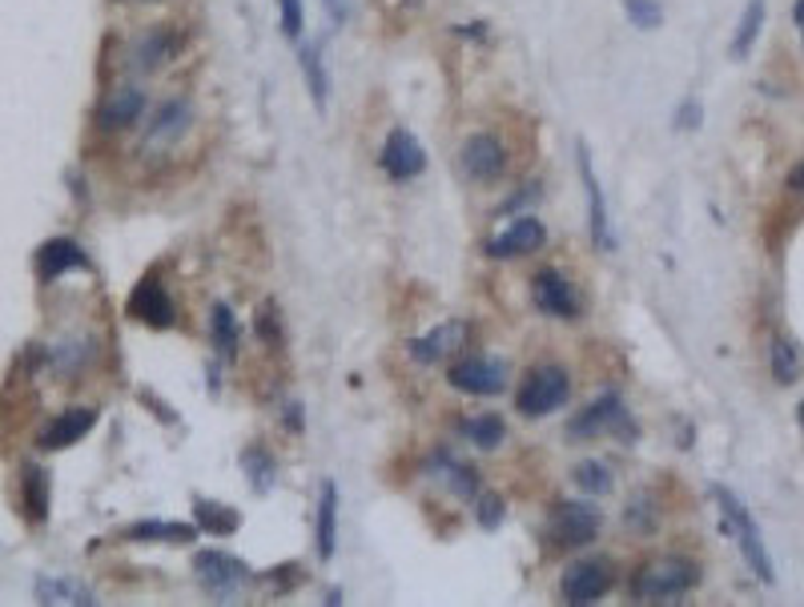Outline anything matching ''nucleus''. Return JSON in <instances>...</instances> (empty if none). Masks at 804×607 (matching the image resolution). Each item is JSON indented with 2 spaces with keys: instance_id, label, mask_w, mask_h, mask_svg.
<instances>
[{
  "instance_id": "27",
  "label": "nucleus",
  "mask_w": 804,
  "mask_h": 607,
  "mask_svg": "<svg viewBox=\"0 0 804 607\" xmlns=\"http://www.w3.org/2000/svg\"><path fill=\"white\" fill-rule=\"evenodd\" d=\"M760 29H764V0H748L745 16H740V29L733 36V57H748V48L757 45Z\"/></svg>"
},
{
  "instance_id": "16",
  "label": "nucleus",
  "mask_w": 804,
  "mask_h": 607,
  "mask_svg": "<svg viewBox=\"0 0 804 607\" xmlns=\"http://www.w3.org/2000/svg\"><path fill=\"white\" fill-rule=\"evenodd\" d=\"M543 242H548L543 222H539V218H519L507 234H499L487 245V254L491 257H524V254H531V250H539Z\"/></svg>"
},
{
  "instance_id": "7",
  "label": "nucleus",
  "mask_w": 804,
  "mask_h": 607,
  "mask_svg": "<svg viewBox=\"0 0 804 607\" xmlns=\"http://www.w3.org/2000/svg\"><path fill=\"white\" fill-rule=\"evenodd\" d=\"M599 523H604L599 507H592V503H563L560 511L551 515V536L563 548H583V543H592L599 536Z\"/></svg>"
},
{
  "instance_id": "35",
  "label": "nucleus",
  "mask_w": 804,
  "mask_h": 607,
  "mask_svg": "<svg viewBox=\"0 0 804 607\" xmlns=\"http://www.w3.org/2000/svg\"><path fill=\"white\" fill-rule=\"evenodd\" d=\"M278 12H282V33L290 36H302V0H278Z\"/></svg>"
},
{
  "instance_id": "39",
  "label": "nucleus",
  "mask_w": 804,
  "mask_h": 607,
  "mask_svg": "<svg viewBox=\"0 0 804 607\" xmlns=\"http://www.w3.org/2000/svg\"><path fill=\"white\" fill-rule=\"evenodd\" d=\"M789 189H796V194H804V162H801V165H793V169H789Z\"/></svg>"
},
{
  "instance_id": "32",
  "label": "nucleus",
  "mask_w": 804,
  "mask_h": 607,
  "mask_svg": "<svg viewBox=\"0 0 804 607\" xmlns=\"http://www.w3.org/2000/svg\"><path fill=\"white\" fill-rule=\"evenodd\" d=\"M624 12H628V21L636 29H656V24L664 21V9L656 0H624Z\"/></svg>"
},
{
  "instance_id": "14",
  "label": "nucleus",
  "mask_w": 804,
  "mask_h": 607,
  "mask_svg": "<svg viewBox=\"0 0 804 607\" xmlns=\"http://www.w3.org/2000/svg\"><path fill=\"white\" fill-rule=\"evenodd\" d=\"M93 422H97L93 407H73L48 422L45 431H41V439H36V446L41 451H65V446H73L77 439H85V434L93 431Z\"/></svg>"
},
{
  "instance_id": "12",
  "label": "nucleus",
  "mask_w": 804,
  "mask_h": 607,
  "mask_svg": "<svg viewBox=\"0 0 804 607\" xmlns=\"http://www.w3.org/2000/svg\"><path fill=\"white\" fill-rule=\"evenodd\" d=\"M619 419H624V398L604 395V398H595L592 407H583L580 415L568 422V434H572V443H587V439H595V434L619 427Z\"/></svg>"
},
{
  "instance_id": "11",
  "label": "nucleus",
  "mask_w": 804,
  "mask_h": 607,
  "mask_svg": "<svg viewBox=\"0 0 804 607\" xmlns=\"http://www.w3.org/2000/svg\"><path fill=\"white\" fill-rule=\"evenodd\" d=\"M383 169L395 177V181H410V177H419L422 169H427V153H422L419 137L407 133V129H395V133L386 137Z\"/></svg>"
},
{
  "instance_id": "18",
  "label": "nucleus",
  "mask_w": 804,
  "mask_h": 607,
  "mask_svg": "<svg viewBox=\"0 0 804 607\" xmlns=\"http://www.w3.org/2000/svg\"><path fill=\"white\" fill-rule=\"evenodd\" d=\"M466 327L463 322H447V327L431 330V334H422L419 342H410V354H415V363L431 366V363H443L447 354L459 351V342H463Z\"/></svg>"
},
{
  "instance_id": "41",
  "label": "nucleus",
  "mask_w": 804,
  "mask_h": 607,
  "mask_svg": "<svg viewBox=\"0 0 804 607\" xmlns=\"http://www.w3.org/2000/svg\"><path fill=\"white\" fill-rule=\"evenodd\" d=\"M801 427H804V402H801Z\"/></svg>"
},
{
  "instance_id": "2",
  "label": "nucleus",
  "mask_w": 804,
  "mask_h": 607,
  "mask_svg": "<svg viewBox=\"0 0 804 607\" xmlns=\"http://www.w3.org/2000/svg\"><path fill=\"white\" fill-rule=\"evenodd\" d=\"M700 580V567L692 560H656L643 563L636 580H631V596L640 604H660V599H676L692 592Z\"/></svg>"
},
{
  "instance_id": "26",
  "label": "nucleus",
  "mask_w": 804,
  "mask_h": 607,
  "mask_svg": "<svg viewBox=\"0 0 804 607\" xmlns=\"http://www.w3.org/2000/svg\"><path fill=\"white\" fill-rule=\"evenodd\" d=\"M463 434L478 446V451H495V446L507 439V427H503L499 415H475V419L463 422Z\"/></svg>"
},
{
  "instance_id": "28",
  "label": "nucleus",
  "mask_w": 804,
  "mask_h": 607,
  "mask_svg": "<svg viewBox=\"0 0 804 607\" xmlns=\"http://www.w3.org/2000/svg\"><path fill=\"white\" fill-rule=\"evenodd\" d=\"M242 467H245V475H250V483H254V490L274 487V475H278V467H274V459H269L262 446H245V451H242Z\"/></svg>"
},
{
  "instance_id": "23",
  "label": "nucleus",
  "mask_w": 804,
  "mask_h": 607,
  "mask_svg": "<svg viewBox=\"0 0 804 607\" xmlns=\"http://www.w3.org/2000/svg\"><path fill=\"white\" fill-rule=\"evenodd\" d=\"M129 543H194L198 539V523H162V519H145L125 531Z\"/></svg>"
},
{
  "instance_id": "10",
  "label": "nucleus",
  "mask_w": 804,
  "mask_h": 607,
  "mask_svg": "<svg viewBox=\"0 0 804 607\" xmlns=\"http://www.w3.org/2000/svg\"><path fill=\"white\" fill-rule=\"evenodd\" d=\"M451 386L455 390H463V395H475V398H491L499 395L503 383H507V371H503V363H495V358H466V363L451 366Z\"/></svg>"
},
{
  "instance_id": "25",
  "label": "nucleus",
  "mask_w": 804,
  "mask_h": 607,
  "mask_svg": "<svg viewBox=\"0 0 804 607\" xmlns=\"http://www.w3.org/2000/svg\"><path fill=\"white\" fill-rule=\"evenodd\" d=\"M21 487H24V503H29V519L41 523V519L48 515V483H45V475H41L36 463H24Z\"/></svg>"
},
{
  "instance_id": "19",
  "label": "nucleus",
  "mask_w": 804,
  "mask_h": 607,
  "mask_svg": "<svg viewBox=\"0 0 804 607\" xmlns=\"http://www.w3.org/2000/svg\"><path fill=\"white\" fill-rule=\"evenodd\" d=\"M298 65H302L306 89H310V97H315V106L327 109L330 73H327V57H322V41H306V45L298 48Z\"/></svg>"
},
{
  "instance_id": "1",
  "label": "nucleus",
  "mask_w": 804,
  "mask_h": 607,
  "mask_svg": "<svg viewBox=\"0 0 804 607\" xmlns=\"http://www.w3.org/2000/svg\"><path fill=\"white\" fill-rule=\"evenodd\" d=\"M716 495V507H720V519H724V531L736 539V548L745 551L748 567H752V575H760L764 584H777V572H772V560L769 551H764V539H760L757 523H752V515H748V507L740 499H736L728 487H716L712 490Z\"/></svg>"
},
{
  "instance_id": "30",
  "label": "nucleus",
  "mask_w": 804,
  "mask_h": 607,
  "mask_svg": "<svg viewBox=\"0 0 804 607\" xmlns=\"http://www.w3.org/2000/svg\"><path fill=\"white\" fill-rule=\"evenodd\" d=\"M169 57V36L165 33H150L145 41L137 45V53H133V69H157L162 60Z\"/></svg>"
},
{
  "instance_id": "24",
  "label": "nucleus",
  "mask_w": 804,
  "mask_h": 607,
  "mask_svg": "<svg viewBox=\"0 0 804 607\" xmlns=\"http://www.w3.org/2000/svg\"><path fill=\"white\" fill-rule=\"evenodd\" d=\"M36 599L41 604H97L93 592L73 580H57V575H41L36 580Z\"/></svg>"
},
{
  "instance_id": "34",
  "label": "nucleus",
  "mask_w": 804,
  "mask_h": 607,
  "mask_svg": "<svg viewBox=\"0 0 804 607\" xmlns=\"http://www.w3.org/2000/svg\"><path fill=\"white\" fill-rule=\"evenodd\" d=\"M257 334L269 342V346H282V322H278V306L266 302L257 310Z\"/></svg>"
},
{
  "instance_id": "36",
  "label": "nucleus",
  "mask_w": 804,
  "mask_h": 607,
  "mask_svg": "<svg viewBox=\"0 0 804 607\" xmlns=\"http://www.w3.org/2000/svg\"><path fill=\"white\" fill-rule=\"evenodd\" d=\"M478 523L487 527V531H495V527L503 523V499L483 495V499H478Z\"/></svg>"
},
{
  "instance_id": "29",
  "label": "nucleus",
  "mask_w": 804,
  "mask_h": 607,
  "mask_svg": "<svg viewBox=\"0 0 804 607\" xmlns=\"http://www.w3.org/2000/svg\"><path fill=\"white\" fill-rule=\"evenodd\" d=\"M210 327H213V342H218L222 358H233V354H238V322H233L230 306H225V302L213 306Z\"/></svg>"
},
{
  "instance_id": "37",
  "label": "nucleus",
  "mask_w": 804,
  "mask_h": 607,
  "mask_svg": "<svg viewBox=\"0 0 804 607\" xmlns=\"http://www.w3.org/2000/svg\"><path fill=\"white\" fill-rule=\"evenodd\" d=\"M700 125V106L696 101H684L676 113V129H696Z\"/></svg>"
},
{
  "instance_id": "21",
  "label": "nucleus",
  "mask_w": 804,
  "mask_h": 607,
  "mask_svg": "<svg viewBox=\"0 0 804 607\" xmlns=\"http://www.w3.org/2000/svg\"><path fill=\"white\" fill-rule=\"evenodd\" d=\"M141 113H145V93H141L137 85H125V89H117L106 106H101V129H125Z\"/></svg>"
},
{
  "instance_id": "5",
  "label": "nucleus",
  "mask_w": 804,
  "mask_h": 607,
  "mask_svg": "<svg viewBox=\"0 0 804 607\" xmlns=\"http://www.w3.org/2000/svg\"><path fill=\"white\" fill-rule=\"evenodd\" d=\"M194 572H198L201 587H206L210 596L222 599V604H230L233 592L250 580L245 563L233 560V555H225V551H198V555H194Z\"/></svg>"
},
{
  "instance_id": "31",
  "label": "nucleus",
  "mask_w": 804,
  "mask_h": 607,
  "mask_svg": "<svg viewBox=\"0 0 804 607\" xmlns=\"http://www.w3.org/2000/svg\"><path fill=\"white\" fill-rule=\"evenodd\" d=\"M572 479L583 495H607V490H612V475H607L604 463H580Z\"/></svg>"
},
{
  "instance_id": "38",
  "label": "nucleus",
  "mask_w": 804,
  "mask_h": 607,
  "mask_svg": "<svg viewBox=\"0 0 804 607\" xmlns=\"http://www.w3.org/2000/svg\"><path fill=\"white\" fill-rule=\"evenodd\" d=\"M322 9L334 24H346L350 21V0H322Z\"/></svg>"
},
{
  "instance_id": "13",
  "label": "nucleus",
  "mask_w": 804,
  "mask_h": 607,
  "mask_svg": "<svg viewBox=\"0 0 804 607\" xmlns=\"http://www.w3.org/2000/svg\"><path fill=\"white\" fill-rule=\"evenodd\" d=\"M463 169L475 181H495V177L507 169V150H503L499 137L491 133H475V137L463 145Z\"/></svg>"
},
{
  "instance_id": "8",
  "label": "nucleus",
  "mask_w": 804,
  "mask_h": 607,
  "mask_svg": "<svg viewBox=\"0 0 804 607\" xmlns=\"http://www.w3.org/2000/svg\"><path fill=\"white\" fill-rule=\"evenodd\" d=\"M129 314L137 318V322H145V327H153V330H169L177 322L174 298L165 294V286H162L157 274H150V278L137 282V290H133V298H129Z\"/></svg>"
},
{
  "instance_id": "9",
  "label": "nucleus",
  "mask_w": 804,
  "mask_h": 607,
  "mask_svg": "<svg viewBox=\"0 0 804 607\" xmlns=\"http://www.w3.org/2000/svg\"><path fill=\"white\" fill-rule=\"evenodd\" d=\"M531 298L543 314L551 318H575L580 314V294L568 278H563L560 269H539L536 282H531Z\"/></svg>"
},
{
  "instance_id": "20",
  "label": "nucleus",
  "mask_w": 804,
  "mask_h": 607,
  "mask_svg": "<svg viewBox=\"0 0 804 607\" xmlns=\"http://www.w3.org/2000/svg\"><path fill=\"white\" fill-rule=\"evenodd\" d=\"M186 129H189V106L186 101H165V106L150 118L145 137H150V145H174Z\"/></svg>"
},
{
  "instance_id": "15",
  "label": "nucleus",
  "mask_w": 804,
  "mask_h": 607,
  "mask_svg": "<svg viewBox=\"0 0 804 607\" xmlns=\"http://www.w3.org/2000/svg\"><path fill=\"white\" fill-rule=\"evenodd\" d=\"M89 266V257H85V250L73 238H53V242H45L41 250H36V274L45 282L60 278V274H69V269H85Z\"/></svg>"
},
{
  "instance_id": "40",
  "label": "nucleus",
  "mask_w": 804,
  "mask_h": 607,
  "mask_svg": "<svg viewBox=\"0 0 804 607\" xmlns=\"http://www.w3.org/2000/svg\"><path fill=\"white\" fill-rule=\"evenodd\" d=\"M793 16H796V24H801V33H804V0H796V9H793Z\"/></svg>"
},
{
  "instance_id": "3",
  "label": "nucleus",
  "mask_w": 804,
  "mask_h": 607,
  "mask_svg": "<svg viewBox=\"0 0 804 607\" xmlns=\"http://www.w3.org/2000/svg\"><path fill=\"white\" fill-rule=\"evenodd\" d=\"M572 395V383H568V374L560 366H543L519 386V398H515V407L524 410L527 419H543L551 410H560Z\"/></svg>"
},
{
  "instance_id": "22",
  "label": "nucleus",
  "mask_w": 804,
  "mask_h": 607,
  "mask_svg": "<svg viewBox=\"0 0 804 607\" xmlns=\"http://www.w3.org/2000/svg\"><path fill=\"white\" fill-rule=\"evenodd\" d=\"M194 523H198V531H210V536H233L242 527V511H233L230 503L218 499H194Z\"/></svg>"
},
{
  "instance_id": "33",
  "label": "nucleus",
  "mask_w": 804,
  "mask_h": 607,
  "mask_svg": "<svg viewBox=\"0 0 804 607\" xmlns=\"http://www.w3.org/2000/svg\"><path fill=\"white\" fill-rule=\"evenodd\" d=\"M772 374H777V383H793L796 378V351L784 339L772 342Z\"/></svg>"
},
{
  "instance_id": "6",
  "label": "nucleus",
  "mask_w": 804,
  "mask_h": 607,
  "mask_svg": "<svg viewBox=\"0 0 804 607\" xmlns=\"http://www.w3.org/2000/svg\"><path fill=\"white\" fill-rule=\"evenodd\" d=\"M575 162H580V177H583V194H587V225H592V242L599 250H616V230H612V218H607V201H604V189H599V177L592 169V153L587 145L580 141V153H575Z\"/></svg>"
},
{
  "instance_id": "4",
  "label": "nucleus",
  "mask_w": 804,
  "mask_h": 607,
  "mask_svg": "<svg viewBox=\"0 0 804 607\" xmlns=\"http://www.w3.org/2000/svg\"><path fill=\"white\" fill-rule=\"evenodd\" d=\"M612 584H616V572H612V563L607 560H583V563H572L568 572H563V599L572 607H583V604H595V599H604L607 592H612Z\"/></svg>"
},
{
  "instance_id": "17",
  "label": "nucleus",
  "mask_w": 804,
  "mask_h": 607,
  "mask_svg": "<svg viewBox=\"0 0 804 607\" xmlns=\"http://www.w3.org/2000/svg\"><path fill=\"white\" fill-rule=\"evenodd\" d=\"M339 548V483L327 479L318 495V560H334Z\"/></svg>"
}]
</instances>
